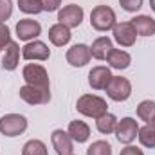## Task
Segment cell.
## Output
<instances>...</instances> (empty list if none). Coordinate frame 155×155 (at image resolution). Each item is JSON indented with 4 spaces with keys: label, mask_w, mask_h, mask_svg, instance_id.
I'll use <instances>...</instances> for the list:
<instances>
[{
    "label": "cell",
    "mask_w": 155,
    "mask_h": 155,
    "mask_svg": "<svg viewBox=\"0 0 155 155\" xmlns=\"http://www.w3.org/2000/svg\"><path fill=\"white\" fill-rule=\"evenodd\" d=\"M76 110L85 117H92V119H99L108 112V105L103 97L96 96V94H83L79 96L76 101Z\"/></svg>",
    "instance_id": "cell-1"
},
{
    "label": "cell",
    "mask_w": 155,
    "mask_h": 155,
    "mask_svg": "<svg viewBox=\"0 0 155 155\" xmlns=\"http://www.w3.org/2000/svg\"><path fill=\"white\" fill-rule=\"evenodd\" d=\"M116 24H117L116 11L110 5H96L90 11V25H92V29H96L99 33H107V31H112Z\"/></svg>",
    "instance_id": "cell-2"
},
{
    "label": "cell",
    "mask_w": 155,
    "mask_h": 155,
    "mask_svg": "<svg viewBox=\"0 0 155 155\" xmlns=\"http://www.w3.org/2000/svg\"><path fill=\"white\" fill-rule=\"evenodd\" d=\"M27 130V119L22 114H5L0 117V134L5 137H18Z\"/></svg>",
    "instance_id": "cell-3"
},
{
    "label": "cell",
    "mask_w": 155,
    "mask_h": 155,
    "mask_svg": "<svg viewBox=\"0 0 155 155\" xmlns=\"http://www.w3.org/2000/svg\"><path fill=\"white\" fill-rule=\"evenodd\" d=\"M22 78H24L25 85H33V87H40V88H51L49 74H47L45 67L40 63H27L22 69Z\"/></svg>",
    "instance_id": "cell-4"
},
{
    "label": "cell",
    "mask_w": 155,
    "mask_h": 155,
    "mask_svg": "<svg viewBox=\"0 0 155 155\" xmlns=\"http://www.w3.org/2000/svg\"><path fill=\"white\" fill-rule=\"evenodd\" d=\"M107 96L112 99V101H117V103H123L126 101L130 96H132V83L128 78L123 76H112L110 83L107 85Z\"/></svg>",
    "instance_id": "cell-5"
},
{
    "label": "cell",
    "mask_w": 155,
    "mask_h": 155,
    "mask_svg": "<svg viewBox=\"0 0 155 155\" xmlns=\"http://www.w3.org/2000/svg\"><path fill=\"white\" fill-rule=\"evenodd\" d=\"M139 123L134 119V117H123L121 121H117L116 126V139L121 144H132L135 141V137L139 135Z\"/></svg>",
    "instance_id": "cell-6"
},
{
    "label": "cell",
    "mask_w": 155,
    "mask_h": 155,
    "mask_svg": "<svg viewBox=\"0 0 155 155\" xmlns=\"http://www.w3.org/2000/svg\"><path fill=\"white\" fill-rule=\"evenodd\" d=\"M20 99L27 105H47L51 101V88H40L33 85H24L18 90Z\"/></svg>",
    "instance_id": "cell-7"
},
{
    "label": "cell",
    "mask_w": 155,
    "mask_h": 155,
    "mask_svg": "<svg viewBox=\"0 0 155 155\" xmlns=\"http://www.w3.org/2000/svg\"><path fill=\"white\" fill-rule=\"evenodd\" d=\"M83 16H85V11H83L81 5L69 4V5H63L58 11V24H63L65 27L74 29V27H79L81 25Z\"/></svg>",
    "instance_id": "cell-8"
},
{
    "label": "cell",
    "mask_w": 155,
    "mask_h": 155,
    "mask_svg": "<svg viewBox=\"0 0 155 155\" xmlns=\"http://www.w3.org/2000/svg\"><path fill=\"white\" fill-rule=\"evenodd\" d=\"M114 41L121 47H132L137 41V31L132 25V22H117L112 29Z\"/></svg>",
    "instance_id": "cell-9"
},
{
    "label": "cell",
    "mask_w": 155,
    "mask_h": 155,
    "mask_svg": "<svg viewBox=\"0 0 155 155\" xmlns=\"http://www.w3.org/2000/svg\"><path fill=\"white\" fill-rule=\"evenodd\" d=\"M22 56L27 61H45L51 56V49L47 43H43L40 40H33L22 47Z\"/></svg>",
    "instance_id": "cell-10"
},
{
    "label": "cell",
    "mask_w": 155,
    "mask_h": 155,
    "mask_svg": "<svg viewBox=\"0 0 155 155\" xmlns=\"http://www.w3.org/2000/svg\"><path fill=\"white\" fill-rule=\"evenodd\" d=\"M16 36L22 41H33L41 35V25H40L38 20H33V18H22L20 22H16Z\"/></svg>",
    "instance_id": "cell-11"
},
{
    "label": "cell",
    "mask_w": 155,
    "mask_h": 155,
    "mask_svg": "<svg viewBox=\"0 0 155 155\" xmlns=\"http://www.w3.org/2000/svg\"><path fill=\"white\" fill-rule=\"evenodd\" d=\"M67 63L71 67H85L90 61V47L85 43H76L67 51Z\"/></svg>",
    "instance_id": "cell-12"
},
{
    "label": "cell",
    "mask_w": 155,
    "mask_h": 155,
    "mask_svg": "<svg viewBox=\"0 0 155 155\" xmlns=\"http://www.w3.org/2000/svg\"><path fill=\"white\" fill-rule=\"evenodd\" d=\"M51 143H52V148L56 150L58 155H72L74 153V141L63 130H54L51 134Z\"/></svg>",
    "instance_id": "cell-13"
},
{
    "label": "cell",
    "mask_w": 155,
    "mask_h": 155,
    "mask_svg": "<svg viewBox=\"0 0 155 155\" xmlns=\"http://www.w3.org/2000/svg\"><path fill=\"white\" fill-rule=\"evenodd\" d=\"M112 79V72L108 67H103V65H97V67H92L90 72H88V85L94 88V90H105L107 85L110 83Z\"/></svg>",
    "instance_id": "cell-14"
},
{
    "label": "cell",
    "mask_w": 155,
    "mask_h": 155,
    "mask_svg": "<svg viewBox=\"0 0 155 155\" xmlns=\"http://www.w3.org/2000/svg\"><path fill=\"white\" fill-rule=\"evenodd\" d=\"M112 49H114L112 40L108 38V36H99V38L94 40L92 45H90V56H92L94 60L105 61V60L108 58V54L112 52Z\"/></svg>",
    "instance_id": "cell-15"
},
{
    "label": "cell",
    "mask_w": 155,
    "mask_h": 155,
    "mask_svg": "<svg viewBox=\"0 0 155 155\" xmlns=\"http://www.w3.org/2000/svg\"><path fill=\"white\" fill-rule=\"evenodd\" d=\"M4 51L5 52L2 56V69L4 71H16V67L20 63V45L16 41H11Z\"/></svg>",
    "instance_id": "cell-16"
},
{
    "label": "cell",
    "mask_w": 155,
    "mask_h": 155,
    "mask_svg": "<svg viewBox=\"0 0 155 155\" xmlns=\"http://www.w3.org/2000/svg\"><path fill=\"white\" fill-rule=\"evenodd\" d=\"M67 134L71 135V139L78 143V144H81V143H87L88 141V137H90V126L85 123V121H71L69 123V128H67Z\"/></svg>",
    "instance_id": "cell-17"
},
{
    "label": "cell",
    "mask_w": 155,
    "mask_h": 155,
    "mask_svg": "<svg viewBox=\"0 0 155 155\" xmlns=\"http://www.w3.org/2000/svg\"><path fill=\"white\" fill-rule=\"evenodd\" d=\"M130 22L135 27L137 36H153L155 35V20L150 15H137Z\"/></svg>",
    "instance_id": "cell-18"
},
{
    "label": "cell",
    "mask_w": 155,
    "mask_h": 155,
    "mask_svg": "<svg viewBox=\"0 0 155 155\" xmlns=\"http://www.w3.org/2000/svg\"><path fill=\"white\" fill-rule=\"evenodd\" d=\"M71 38H72L71 29L65 27L63 24H54V25L49 27V41H51L52 45L63 47V45H67V43L71 41Z\"/></svg>",
    "instance_id": "cell-19"
},
{
    "label": "cell",
    "mask_w": 155,
    "mask_h": 155,
    "mask_svg": "<svg viewBox=\"0 0 155 155\" xmlns=\"http://www.w3.org/2000/svg\"><path fill=\"white\" fill-rule=\"evenodd\" d=\"M107 61H108V65H110L112 69L124 71V69H128V67L132 65V56H130L126 51H123V49H112V52L108 54Z\"/></svg>",
    "instance_id": "cell-20"
},
{
    "label": "cell",
    "mask_w": 155,
    "mask_h": 155,
    "mask_svg": "<svg viewBox=\"0 0 155 155\" xmlns=\"http://www.w3.org/2000/svg\"><path fill=\"white\" fill-rule=\"evenodd\" d=\"M117 121H119V119H117L114 114L107 112L105 116H101L99 119H96V128H97L99 134H103V135H110V134L116 132Z\"/></svg>",
    "instance_id": "cell-21"
},
{
    "label": "cell",
    "mask_w": 155,
    "mask_h": 155,
    "mask_svg": "<svg viewBox=\"0 0 155 155\" xmlns=\"http://www.w3.org/2000/svg\"><path fill=\"white\" fill-rule=\"evenodd\" d=\"M139 143L144 146V148H155V124L152 123H146L144 126L139 128V135H137Z\"/></svg>",
    "instance_id": "cell-22"
},
{
    "label": "cell",
    "mask_w": 155,
    "mask_h": 155,
    "mask_svg": "<svg viewBox=\"0 0 155 155\" xmlns=\"http://www.w3.org/2000/svg\"><path fill=\"white\" fill-rule=\"evenodd\" d=\"M137 117L144 123H152L155 117V101L144 99L137 105Z\"/></svg>",
    "instance_id": "cell-23"
},
{
    "label": "cell",
    "mask_w": 155,
    "mask_h": 155,
    "mask_svg": "<svg viewBox=\"0 0 155 155\" xmlns=\"http://www.w3.org/2000/svg\"><path fill=\"white\" fill-rule=\"evenodd\" d=\"M22 155H49V152H47V146H45L43 141H40V139H31V141H27V143L24 144Z\"/></svg>",
    "instance_id": "cell-24"
},
{
    "label": "cell",
    "mask_w": 155,
    "mask_h": 155,
    "mask_svg": "<svg viewBox=\"0 0 155 155\" xmlns=\"http://www.w3.org/2000/svg\"><path fill=\"white\" fill-rule=\"evenodd\" d=\"M87 155H112V144L108 141H94L88 148H87Z\"/></svg>",
    "instance_id": "cell-25"
},
{
    "label": "cell",
    "mask_w": 155,
    "mask_h": 155,
    "mask_svg": "<svg viewBox=\"0 0 155 155\" xmlns=\"http://www.w3.org/2000/svg\"><path fill=\"white\" fill-rule=\"evenodd\" d=\"M18 7L25 15H38V13H41L40 0H18Z\"/></svg>",
    "instance_id": "cell-26"
},
{
    "label": "cell",
    "mask_w": 155,
    "mask_h": 155,
    "mask_svg": "<svg viewBox=\"0 0 155 155\" xmlns=\"http://www.w3.org/2000/svg\"><path fill=\"white\" fill-rule=\"evenodd\" d=\"M13 15V0H0V22L4 24Z\"/></svg>",
    "instance_id": "cell-27"
},
{
    "label": "cell",
    "mask_w": 155,
    "mask_h": 155,
    "mask_svg": "<svg viewBox=\"0 0 155 155\" xmlns=\"http://www.w3.org/2000/svg\"><path fill=\"white\" fill-rule=\"evenodd\" d=\"M119 5L126 13H137L143 7V0H119Z\"/></svg>",
    "instance_id": "cell-28"
},
{
    "label": "cell",
    "mask_w": 155,
    "mask_h": 155,
    "mask_svg": "<svg viewBox=\"0 0 155 155\" xmlns=\"http://www.w3.org/2000/svg\"><path fill=\"white\" fill-rule=\"evenodd\" d=\"M11 41H13V40H11V31H9V27L0 22V51L5 49Z\"/></svg>",
    "instance_id": "cell-29"
},
{
    "label": "cell",
    "mask_w": 155,
    "mask_h": 155,
    "mask_svg": "<svg viewBox=\"0 0 155 155\" xmlns=\"http://www.w3.org/2000/svg\"><path fill=\"white\" fill-rule=\"evenodd\" d=\"M40 4H41V11L52 13V11H60L61 0H40Z\"/></svg>",
    "instance_id": "cell-30"
},
{
    "label": "cell",
    "mask_w": 155,
    "mask_h": 155,
    "mask_svg": "<svg viewBox=\"0 0 155 155\" xmlns=\"http://www.w3.org/2000/svg\"><path fill=\"white\" fill-rule=\"evenodd\" d=\"M119 155H144V152H143L141 148L134 146V144H126V146L121 150V153Z\"/></svg>",
    "instance_id": "cell-31"
},
{
    "label": "cell",
    "mask_w": 155,
    "mask_h": 155,
    "mask_svg": "<svg viewBox=\"0 0 155 155\" xmlns=\"http://www.w3.org/2000/svg\"><path fill=\"white\" fill-rule=\"evenodd\" d=\"M150 7H152V11L155 13V0H150Z\"/></svg>",
    "instance_id": "cell-32"
},
{
    "label": "cell",
    "mask_w": 155,
    "mask_h": 155,
    "mask_svg": "<svg viewBox=\"0 0 155 155\" xmlns=\"http://www.w3.org/2000/svg\"><path fill=\"white\" fill-rule=\"evenodd\" d=\"M152 124H155V117H153V121H152Z\"/></svg>",
    "instance_id": "cell-33"
},
{
    "label": "cell",
    "mask_w": 155,
    "mask_h": 155,
    "mask_svg": "<svg viewBox=\"0 0 155 155\" xmlns=\"http://www.w3.org/2000/svg\"><path fill=\"white\" fill-rule=\"evenodd\" d=\"M72 155H74V153H72Z\"/></svg>",
    "instance_id": "cell-34"
}]
</instances>
